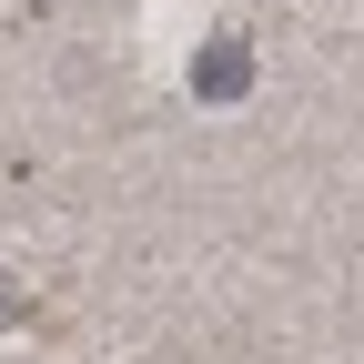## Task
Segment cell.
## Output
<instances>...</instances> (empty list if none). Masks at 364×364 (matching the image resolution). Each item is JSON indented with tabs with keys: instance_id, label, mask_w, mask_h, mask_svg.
Here are the masks:
<instances>
[{
	"instance_id": "cell-1",
	"label": "cell",
	"mask_w": 364,
	"mask_h": 364,
	"mask_svg": "<svg viewBox=\"0 0 364 364\" xmlns=\"http://www.w3.org/2000/svg\"><path fill=\"white\" fill-rule=\"evenodd\" d=\"M243 91H253V51H243L233 31L203 41V61H193V102H243Z\"/></svg>"
},
{
	"instance_id": "cell-2",
	"label": "cell",
	"mask_w": 364,
	"mask_h": 364,
	"mask_svg": "<svg viewBox=\"0 0 364 364\" xmlns=\"http://www.w3.org/2000/svg\"><path fill=\"white\" fill-rule=\"evenodd\" d=\"M11 324H21V294H11V284H0V334H11Z\"/></svg>"
}]
</instances>
